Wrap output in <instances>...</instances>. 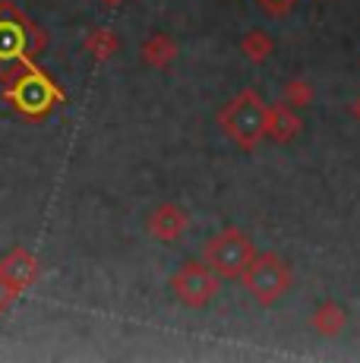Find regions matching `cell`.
Instances as JSON below:
<instances>
[{"label":"cell","mask_w":360,"mask_h":363,"mask_svg":"<svg viewBox=\"0 0 360 363\" xmlns=\"http://www.w3.org/2000/svg\"><path fill=\"white\" fill-rule=\"evenodd\" d=\"M4 79V99L16 114L29 117V121H41L45 114H51L57 104L67 101L64 89L51 79L38 64L32 60H19V64L6 67L0 73Z\"/></svg>","instance_id":"1"},{"label":"cell","mask_w":360,"mask_h":363,"mask_svg":"<svg viewBox=\"0 0 360 363\" xmlns=\"http://www.w3.org/2000/svg\"><path fill=\"white\" fill-rule=\"evenodd\" d=\"M218 127L231 136L240 152H253L266 139V101L259 99L256 89H240L218 111Z\"/></svg>","instance_id":"2"},{"label":"cell","mask_w":360,"mask_h":363,"mask_svg":"<svg viewBox=\"0 0 360 363\" xmlns=\"http://www.w3.org/2000/svg\"><path fill=\"white\" fill-rule=\"evenodd\" d=\"M45 48V32L16 4H0V73L19 60H32Z\"/></svg>","instance_id":"3"},{"label":"cell","mask_w":360,"mask_h":363,"mask_svg":"<svg viewBox=\"0 0 360 363\" xmlns=\"http://www.w3.org/2000/svg\"><path fill=\"white\" fill-rule=\"evenodd\" d=\"M240 281H244V288L250 291V297L259 306H275L294 288V272H291V265L279 253L266 250V253H253Z\"/></svg>","instance_id":"4"},{"label":"cell","mask_w":360,"mask_h":363,"mask_svg":"<svg viewBox=\"0 0 360 363\" xmlns=\"http://www.w3.org/2000/svg\"><path fill=\"white\" fill-rule=\"evenodd\" d=\"M253 253H256V247H253L250 234L234 228V225L221 228L218 234H212L209 240L203 243V262L209 265L218 278H227V281L244 275V269L250 265Z\"/></svg>","instance_id":"5"},{"label":"cell","mask_w":360,"mask_h":363,"mask_svg":"<svg viewBox=\"0 0 360 363\" xmlns=\"http://www.w3.org/2000/svg\"><path fill=\"white\" fill-rule=\"evenodd\" d=\"M168 284H171V291H174V297L184 306H190V310H203V306H209L212 300H215V294L221 291V278L199 259L180 262V269L171 275Z\"/></svg>","instance_id":"6"},{"label":"cell","mask_w":360,"mask_h":363,"mask_svg":"<svg viewBox=\"0 0 360 363\" xmlns=\"http://www.w3.org/2000/svg\"><path fill=\"white\" fill-rule=\"evenodd\" d=\"M38 278V259L29 250H13L4 262H0V284H4L6 300H13L19 291H26Z\"/></svg>","instance_id":"7"},{"label":"cell","mask_w":360,"mask_h":363,"mask_svg":"<svg viewBox=\"0 0 360 363\" xmlns=\"http://www.w3.org/2000/svg\"><path fill=\"white\" fill-rule=\"evenodd\" d=\"M186 225H190V215H186V208L177 206V202H162V206H155L152 215L145 218V231L162 243L180 240V234L186 231Z\"/></svg>","instance_id":"8"},{"label":"cell","mask_w":360,"mask_h":363,"mask_svg":"<svg viewBox=\"0 0 360 363\" xmlns=\"http://www.w3.org/2000/svg\"><path fill=\"white\" fill-rule=\"evenodd\" d=\"M303 130V117L297 114V108H291L285 101L266 104V136L272 143L285 145L291 139H297V133Z\"/></svg>","instance_id":"9"},{"label":"cell","mask_w":360,"mask_h":363,"mask_svg":"<svg viewBox=\"0 0 360 363\" xmlns=\"http://www.w3.org/2000/svg\"><path fill=\"white\" fill-rule=\"evenodd\" d=\"M140 57H142L149 67H155V69L171 67V64H174V60L180 57V45H177V38H171V35L152 32L149 38H145L142 45H140Z\"/></svg>","instance_id":"10"},{"label":"cell","mask_w":360,"mask_h":363,"mask_svg":"<svg viewBox=\"0 0 360 363\" xmlns=\"http://www.w3.org/2000/svg\"><path fill=\"white\" fill-rule=\"evenodd\" d=\"M310 325H313L316 335H322V338H335V335H342V329L348 325V313H344V306L335 303V300H322L313 310Z\"/></svg>","instance_id":"11"},{"label":"cell","mask_w":360,"mask_h":363,"mask_svg":"<svg viewBox=\"0 0 360 363\" xmlns=\"http://www.w3.org/2000/svg\"><path fill=\"white\" fill-rule=\"evenodd\" d=\"M86 51L92 54L99 64H105L111 60L117 51H120V38H117L114 29H105V26H99V29H92L86 35Z\"/></svg>","instance_id":"12"},{"label":"cell","mask_w":360,"mask_h":363,"mask_svg":"<svg viewBox=\"0 0 360 363\" xmlns=\"http://www.w3.org/2000/svg\"><path fill=\"white\" fill-rule=\"evenodd\" d=\"M272 51H275L272 35H266L262 29H253L240 38V54H244L250 64H262L266 57H272Z\"/></svg>","instance_id":"13"},{"label":"cell","mask_w":360,"mask_h":363,"mask_svg":"<svg viewBox=\"0 0 360 363\" xmlns=\"http://www.w3.org/2000/svg\"><path fill=\"white\" fill-rule=\"evenodd\" d=\"M313 99H316V89L307 79H288L281 86V101L291 104V108H307V104H313Z\"/></svg>","instance_id":"14"},{"label":"cell","mask_w":360,"mask_h":363,"mask_svg":"<svg viewBox=\"0 0 360 363\" xmlns=\"http://www.w3.org/2000/svg\"><path fill=\"white\" fill-rule=\"evenodd\" d=\"M259 4L266 6L272 16H285V10H288V6H294L297 0H259Z\"/></svg>","instance_id":"15"},{"label":"cell","mask_w":360,"mask_h":363,"mask_svg":"<svg viewBox=\"0 0 360 363\" xmlns=\"http://www.w3.org/2000/svg\"><path fill=\"white\" fill-rule=\"evenodd\" d=\"M351 114H354V121L360 123V95H357L354 101H351Z\"/></svg>","instance_id":"16"},{"label":"cell","mask_w":360,"mask_h":363,"mask_svg":"<svg viewBox=\"0 0 360 363\" xmlns=\"http://www.w3.org/2000/svg\"><path fill=\"white\" fill-rule=\"evenodd\" d=\"M6 303H10V300H6V294H4V284H0V310H4Z\"/></svg>","instance_id":"17"},{"label":"cell","mask_w":360,"mask_h":363,"mask_svg":"<svg viewBox=\"0 0 360 363\" xmlns=\"http://www.w3.org/2000/svg\"><path fill=\"white\" fill-rule=\"evenodd\" d=\"M101 4H105V6H120L123 0H101Z\"/></svg>","instance_id":"18"}]
</instances>
